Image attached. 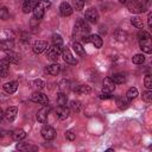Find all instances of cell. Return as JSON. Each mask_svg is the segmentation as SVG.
<instances>
[{
    "instance_id": "ab89813d",
    "label": "cell",
    "mask_w": 152,
    "mask_h": 152,
    "mask_svg": "<svg viewBox=\"0 0 152 152\" xmlns=\"http://www.w3.org/2000/svg\"><path fill=\"white\" fill-rule=\"evenodd\" d=\"M144 83H145V87L147 89H151L152 88V77L150 75H146L145 76V80H144Z\"/></svg>"
},
{
    "instance_id": "e575fe53",
    "label": "cell",
    "mask_w": 152,
    "mask_h": 152,
    "mask_svg": "<svg viewBox=\"0 0 152 152\" xmlns=\"http://www.w3.org/2000/svg\"><path fill=\"white\" fill-rule=\"evenodd\" d=\"M8 137H12L13 138V133L12 132H8V131H6L4 128H0V141H4Z\"/></svg>"
},
{
    "instance_id": "8fae6325",
    "label": "cell",
    "mask_w": 152,
    "mask_h": 152,
    "mask_svg": "<svg viewBox=\"0 0 152 152\" xmlns=\"http://www.w3.org/2000/svg\"><path fill=\"white\" fill-rule=\"evenodd\" d=\"M139 46L140 49L146 52V53H151L152 52V43H151V38H146V39H139Z\"/></svg>"
},
{
    "instance_id": "1f68e13d",
    "label": "cell",
    "mask_w": 152,
    "mask_h": 152,
    "mask_svg": "<svg viewBox=\"0 0 152 152\" xmlns=\"http://www.w3.org/2000/svg\"><path fill=\"white\" fill-rule=\"evenodd\" d=\"M8 17H10V13H8L7 7H6V6L0 5V19L6 20V19H8Z\"/></svg>"
},
{
    "instance_id": "d6a6232c",
    "label": "cell",
    "mask_w": 152,
    "mask_h": 152,
    "mask_svg": "<svg viewBox=\"0 0 152 152\" xmlns=\"http://www.w3.org/2000/svg\"><path fill=\"white\" fill-rule=\"evenodd\" d=\"M126 96H127L129 100L135 99V97L138 96V89H137V88H134V87L129 88V89L127 90V93H126Z\"/></svg>"
},
{
    "instance_id": "4fadbf2b",
    "label": "cell",
    "mask_w": 152,
    "mask_h": 152,
    "mask_svg": "<svg viewBox=\"0 0 152 152\" xmlns=\"http://www.w3.org/2000/svg\"><path fill=\"white\" fill-rule=\"evenodd\" d=\"M48 48V42L45 40H37L34 44H33V52L34 53H42L43 51H45V49Z\"/></svg>"
},
{
    "instance_id": "44dd1931",
    "label": "cell",
    "mask_w": 152,
    "mask_h": 152,
    "mask_svg": "<svg viewBox=\"0 0 152 152\" xmlns=\"http://www.w3.org/2000/svg\"><path fill=\"white\" fill-rule=\"evenodd\" d=\"M13 46H14V43H13L12 39H2V40H0V50H2L5 52L12 50Z\"/></svg>"
},
{
    "instance_id": "4316f807",
    "label": "cell",
    "mask_w": 152,
    "mask_h": 152,
    "mask_svg": "<svg viewBox=\"0 0 152 152\" xmlns=\"http://www.w3.org/2000/svg\"><path fill=\"white\" fill-rule=\"evenodd\" d=\"M25 137H26V132H25L24 129H17V131L13 133V139H14L15 141H20V140L25 139Z\"/></svg>"
},
{
    "instance_id": "9a60e30c",
    "label": "cell",
    "mask_w": 152,
    "mask_h": 152,
    "mask_svg": "<svg viewBox=\"0 0 152 152\" xmlns=\"http://www.w3.org/2000/svg\"><path fill=\"white\" fill-rule=\"evenodd\" d=\"M102 84H103V86H102V89H103V91H106V93H113L114 89H115L114 82L110 80V77H106V78L103 80V83H102Z\"/></svg>"
},
{
    "instance_id": "8d00e7d4",
    "label": "cell",
    "mask_w": 152,
    "mask_h": 152,
    "mask_svg": "<svg viewBox=\"0 0 152 152\" xmlns=\"http://www.w3.org/2000/svg\"><path fill=\"white\" fill-rule=\"evenodd\" d=\"M32 86L36 88V89H43L44 87H45V82L43 81V80H40V78H38V80H34L33 82H32Z\"/></svg>"
},
{
    "instance_id": "5bb4252c",
    "label": "cell",
    "mask_w": 152,
    "mask_h": 152,
    "mask_svg": "<svg viewBox=\"0 0 152 152\" xmlns=\"http://www.w3.org/2000/svg\"><path fill=\"white\" fill-rule=\"evenodd\" d=\"M48 114H49V108L46 106H44L40 110H38L37 113V120L40 122V124H45L46 120H48Z\"/></svg>"
},
{
    "instance_id": "277c9868",
    "label": "cell",
    "mask_w": 152,
    "mask_h": 152,
    "mask_svg": "<svg viewBox=\"0 0 152 152\" xmlns=\"http://www.w3.org/2000/svg\"><path fill=\"white\" fill-rule=\"evenodd\" d=\"M62 49L63 46H57V45H52L48 49V52H46V57L52 61V62H56L58 59V56L62 53Z\"/></svg>"
},
{
    "instance_id": "52a82bcc",
    "label": "cell",
    "mask_w": 152,
    "mask_h": 152,
    "mask_svg": "<svg viewBox=\"0 0 152 152\" xmlns=\"http://www.w3.org/2000/svg\"><path fill=\"white\" fill-rule=\"evenodd\" d=\"M84 18H86V21H89V23H97L99 20V12L95 10V8H89L86 11V14H84Z\"/></svg>"
},
{
    "instance_id": "cb8c5ba5",
    "label": "cell",
    "mask_w": 152,
    "mask_h": 152,
    "mask_svg": "<svg viewBox=\"0 0 152 152\" xmlns=\"http://www.w3.org/2000/svg\"><path fill=\"white\" fill-rule=\"evenodd\" d=\"M46 71H48V74H50L52 76H56L61 71V65L57 64V63H52L51 65H48L46 66Z\"/></svg>"
},
{
    "instance_id": "f6af8a7d",
    "label": "cell",
    "mask_w": 152,
    "mask_h": 152,
    "mask_svg": "<svg viewBox=\"0 0 152 152\" xmlns=\"http://www.w3.org/2000/svg\"><path fill=\"white\" fill-rule=\"evenodd\" d=\"M100 99H112V93L102 91V93L100 94Z\"/></svg>"
},
{
    "instance_id": "7c38bea8",
    "label": "cell",
    "mask_w": 152,
    "mask_h": 152,
    "mask_svg": "<svg viewBox=\"0 0 152 152\" xmlns=\"http://www.w3.org/2000/svg\"><path fill=\"white\" fill-rule=\"evenodd\" d=\"M38 0H24L23 4V12L24 13H30L34 10V7L37 6Z\"/></svg>"
},
{
    "instance_id": "2e32d148",
    "label": "cell",
    "mask_w": 152,
    "mask_h": 152,
    "mask_svg": "<svg viewBox=\"0 0 152 152\" xmlns=\"http://www.w3.org/2000/svg\"><path fill=\"white\" fill-rule=\"evenodd\" d=\"M17 113H18V108H17V107H8V108L6 109V112H5V118H6V120L10 121V122H12V121L15 119Z\"/></svg>"
},
{
    "instance_id": "681fc988",
    "label": "cell",
    "mask_w": 152,
    "mask_h": 152,
    "mask_svg": "<svg viewBox=\"0 0 152 152\" xmlns=\"http://www.w3.org/2000/svg\"><path fill=\"white\" fill-rule=\"evenodd\" d=\"M119 1H120V2H122V4H124V2H127V1H128V0H119Z\"/></svg>"
},
{
    "instance_id": "bcb514c9",
    "label": "cell",
    "mask_w": 152,
    "mask_h": 152,
    "mask_svg": "<svg viewBox=\"0 0 152 152\" xmlns=\"http://www.w3.org/2000/svg\"><path fill=\"white\" fill-rule=\"evenodd\" d=\"M147 24H148L150 27L152 26V13H151V12H150L148 15H147Z\"/></svg>"
},
{
    "instance_id": "9c48e42d",
    "label": "cell",
    "mask_w": 152,
    "mask_h": 152,
    "mask_svg": "<svg viewBox=\"0 0 152 152\" xmlns=\"http://www.w3.org/2000/svg\"><path fill=\"white\" fill-rule=\"evenodd\" d=\"M56 115L59 120H65L69 118L70 115V110L66 106H58L57 109H56Z\"/></svg>"
},
{
    "instance_id": "3957f363",
    "label": "cell",
    "mask_w": 152,
    "mask_h": 152,
    "mask_svg": "<svg viewBox=\"0 0 152 152\" xmlns=\"http://www.w3.org/2000/svg\"><path fill=\"white\" fill-rule=\"evenodd\" d=\"M82 42L83 43H90L93 44L95 48H101L102 46V38L99 34H89V36H84L82 37Z\"/></svg>"
},
{
    "instance_id": "c3c4849f",
    "label": "cell",
    "mask_w": 152,
    "mask_h": 152,
    "mask_svg": "<svg viewBox=\"0 0 152 152\" xmlns=\"http://www.w3.org/2000/svg\"><path fill=\"white\" fill-rule=\"evenodd\" d=\"M4 116H5V113H4V112H2V109L0 108V121L2 120V118H4Z\"/></svg>"
},
{
    "instance_id": "e0dca14e",
    "label": "cell",
    "mask_w": 152,
    "mask_h": 152,
    "mask_svg": "<svg viewBox=\"0 0 152 152\" xmlns=\"http://www.w3.org/2000/svg\"><path fill=\"white\" fill-rule=\"evenodd\" d=\"M59 12L63 17H69L72 14V7L68 2H62L59 6Z\"/></svg>"
},
{
    "instance_id": "603a6c76",
    "label": "cell",
    "mask_w": 152,
    "mask_h": 152,
    "mask_svg": "<svg viewBox=\"0 0 152 152\" xmlns=\"http://www.w3.org/2000/svg\"><path fill=\"white\" fill-rule=\"evenodd\" d=\"M116 106L120 109H126L129 106V99L127 96H120L116 99Z\"/></svg>"
},
{
    "instance_id": "ee69618b",
    "label": "cell",
    "mask_w": 152,
    "mask_h": 152,
    "mask_svg": "<svg viewBox=\"0 0 152 152\" xmlns=\"http://www.w3.org/2000/svg\"><path fill=\"white\" fill-rule=\"evenodd\" d=\"M38 4H39V5H42L45 10H46V8H49V7L51 6V2H50L49 0H39V1H38Z\"/></svg>"
},
{
    "instance_id": "ac0fdd59",
    "label": "cell",
    "mask_w": 152,
    "mask_h": 152,
    "mask_svg": "<svg viewBox=\"0 0 152 152\" xmlns=\"http://www.w3.org/2000/svg\"><path fill=\"white\" fill-rule=\"evenodd\" d=\"M72 90L77 94H89L91 91V88L86 84H76V86H72Z\"/></svg>"
},
{
    "instance_id": "484cf974",
    "label": "cell",
    "mask_w": 152,
    "mask_h": 152,
    "mask_svg": "<svg viewBox=\"0 0 152 152\" xmlns=\"http://www.w3.org/2000/svg\"><path fill=\"white\" fill-rule=\"evenodd\" d=\"M110 80L114 82V84H121V83H124V82H125V80H126V78H125V75H124V74L118 72V74L112 75Z\"/></svg>"
},
{
    "instance_id": "d4e9b609",
    "label": "cell",
    "mask_w": 152,
    "mask_h": 152,
    "mask_svg": "<svg viewBox=\"0 0 152 152\" xmlns=\"http://www.w3.org/2000/svg\"><path fill=\"white\" fill-rule=\"evenodd\" d=\"M72 48H74V51H75L78 56H86V51H84V49H83V46H82L81 43L74 42V43H72Z\"/></svg>"
},
{
    "instance_id": "7bdbcfd3",
    "label": "cell",
    "mask_w": 152,
    "mask_h": 152,
    "mask_svg": "<svg viewBox=\"0 0 152 152\" xmlns=\"http://www.w3.org/2000/svg\"><path fill=\"white\" fill-rule=\"evenodd\" d=\"M138 37H139V39H146V38H151V34L147 32V31H140L139 32V34H138Z\"/></svg>"
},
{
    "instance_id": "ba28073f",
    "label": "cell",
    "mask_w": 152,
    "mask_h": 152,
    "mask_svg": "<svg viewBox=\"0 0 152 152\" xmlns=\"http://www.w3.org/2000/svg\"><path fill=\"white\" fill-rule=\"evenodd\" d=\"M62 57H63V59H64L66 63H69V64L75 65V64L77 63V61L75 59V57L72 56L71 51H70L68 48H63V49H62Z\"/></svg>"
},
{
    "instance_id": "d6986e66",
    "label": "cell",
    "mask_w": 152,
    "mask_h": 152,
    "mask_svg": "<svg viewBox=\"0 0 152 152\" xmlns=\"http://www.w3.org/2000/svg\"><path fill=\"white\" fill-rule=\"evenodd\" d=\"M17 89H18V82H15V81H10V82L4 84V90L6 93H8V94L15 93Z\"/></svg>"
},
{
    "instance_id": "74e56055",
    "label": "cell",
    "mask_w": 152,
    "mask_h": 152,
    "mask_svg": "<svg viewBox=\"0 0 152 152\" xmlns=\"http://www.w3.org/2000/svg\"><path fill=\"white\" fill-rule=\"evenodd\" d=\"M70 108H71L74 112L78 113V112L81 110V102H80V101H71V102H70Z\"/></svg>"
},
{
    "instance_id": "5b68a950",
    "label": "cell",
    "mask_w": 152,
    "mask_h": 152,
    "mask_svg": "<svg viewBox=\"0 0 152 152\" xmlns=\"http://www.w3.org/2000/svg\"><path fill=\"white\" fill-rule=\"evenodd\" d=\"M30 100L32 102H36V103H39V104H43V106H48L49 104V99L44 93L36 91L30 96Z\"/></svg>"
},
{
    "instance_id": "6da1fadb",
    "label": "cell",
    "mask_w": 152,
    "mask_h": 152,
    "mask_svg": "<svg viewBox=\"0 0 152 152\" xmlns=\"http://www.w3.org/2000/svg\"><path fill=\"white\" fill-rule=\"evenodd\" d=\"M89 31H90V26L88 25V23L84 19H80L76 21V24L74 26L72 36H74V38H82L87 33H89Z\"/></svg>"
},
{
    "instance_id": "f1b7e54d",
    "label": "cell",
    "mask_w": 152,
    "mask_h": 152,
    "mask_svg": "<svg viewBox=\"0 0 152 152\" xmlns=\"http://www.w3.org/2000/svg\"><path fill=\"white\" fill-rule=\"evenodd\" d=\"M68 97L64 93H58L57 94V104L58 106H66Z\"/></svg>"
},
{
    "instance_id": "8992f818",
    "label": "cell",
    "mask_w": 152,
    "mask_h": 152,
    "mask_svg": "<svg viewBox=\"0 0 152 152\" xmlns=\"http://www.w3.org/2000/svg\"><path fill=\"white\" fill-rule=\"evenodd\" d=\"M40 133H42V137H43L45 140H52V139L56 137V131H55V128H52V127L49 126V125H45V126L42 128Z\"/></svg>"
},
{
    "instance_id": "f546056e",
    "label": "cell",
    "mask_w": 152,
    "mask_h": 152,
    "mask_svg": "<svg viewBox=\"0 0 152 152\" xmlns=\"http://www.w3.org/2000/svg\"><path fill=\"white\" fill-rule=\"evenodd\" d=\"M52 44L57 46H63V38L61 37V34L58 33L52 34Z\"/></svg>"
},
{
    "instance_id": "7dc6e473",
    "label": "cell",
    "mask_w": 152,
    "mask_h": 152,
    "mask_svg": "<svg viewBox=\"0 0 152 152\" xmlns=\"http://www.w3.org/2000/svg\"><path fill=\"white\" fill-rule=\"evenodd\" d=\"M139 1H141V2H142V5H144V6H146V7L150 5V0H139Z\"/></svg>"
},
{
    "instance_id": "7a4b0ae2",
    "label": "cell",
    "mask_w": 152,
    "mask_h": 152,
    "mask_svg": "<svg viewBox=\"0 0 152 152\" xmlns=\"http://www.w3.org/2000/svg\"><path fill=\"white\" fill-rule=\"evenodd\" d=\"M127 8L129 12L135 13V14H139V13L146 11V6H144L142 2L139 0H128L127 1Z\"/></svg>"
},
{
    "instance_id": "30bf717a",
    "label": "cell",
    "mask_w": 152,
    "mask_h": 152,
    "mask_svg": "<svg viewBox=\"0 0 152 152\" xmlns=\"http://www.w3.org/2000/svg\"><path fill=\"white\" fill-rule=\"evenodd\" d=\"M10 72V62L7 58L0 61V77H7Z\"/></svg>"
},
{
    "instance_id": "60d3db41",
    "label": "cell",
    "mask_w": 152,
    "mask_h": 152,
    "mask_svg": "<svg viewBox=\"0 0 152 152\" xmlns=\"http://www.w3.org/2000/svg\"><path fill=\"white\" fill-rule=\"evenodd\" d=\"M15 147H17L18 150H20V151H26V150L30 148V145H28L27 142H19V144H17Z\"/></svg>"
},
{
    "instance_id": "f35d334b",
    "label": "cell",
    "mask_w": 152,
    "mask_h": 152,
    "mask_svg": "<svg viewBox=\"0 0 152 152\" xmlns=\"http://www.w3.org/2000/svg\"><path fill=\"white\" fill-rule=\"evenodd\" d=\"M69 88H70V82H69V81L63 80V81L59 82V89H61V90H66V89H69Z\"/></svg>"
},
{
    "instance_id": "ffe728a7",
    "label": "cell",
    "mask_w": 152,
    "mask_h": 152,
    "mask_svg": "<svg viewBox=\"0 0 152 152\" xmlns=\"http://www.w3.org/2000/svg\"><path fill=\"white\" fill-rule=\"evenodd\" d=\"M44 13H45V8L42 5L37 4V6L33 10V18L37 19V20H42L43 17H44Z\"/></svg>"
},
{
    "instance_id": "83f0119b",
    "label": "cell",
    "mask_w": 152,
    "mask_h": 152,
    "mask_svg": "<svg viewBox=\"0 0 152 152\" xmlns=\"http://www.w3.org/2000/svg\"><path fill=\"white\" fill-rule=\"evenodd\" d=\"M131 23H132V24H133V26H135L137 28H144V23H142V19H141L140 17H138V15L133 17V18L131 19Z\"/></svg>"
},
{
    "instance_id": "7402d4cb",
    "label": "cell",
    "mask_w": 152,
    "mask_h": 152,
    "mask_svg": "<svg viewBox=\"0 0 152 152\" xmlns=\"http://www.w3.org/2000/svg\"><path fill=\"white\" fill-rule=\"evenodd\" d=\"M6 58L8 59V62H10V63L18 64V63L20 62V56H19L17 52H13L12 50L6 51Z\"/></svg>"
},
{
    "instance_id": "d590c367",
    "label": "cell",
    "mask_w": 152,
    "mask_h": 152,
    "mask_svg": "<svg viewBox=\"0 0 152 152\" xmlns=\"http://www.w3.org/2000/svg\"><path fill=\"white\" fill-rule=\"evenodd\" d=\"M142 100H144L146 103H151V102H152V91H151L150 89L142 93Z\"/></svg>"
},
{
    "instance_id": "836d02e7",
    "label": "cell",
    "mask_w": 152,
    "mask_h": 152,
    "mask_svg": "<svg viewBox=\"0 0 152 152\" xmlns=\"http://www.w3.org/2000/svg\"><path fill=\"white\" fill-rule=\"evenodd\" d=\"M84 0H72V6L76 11H82L84 6Z\"/></svg>"
},
{
    "instance_id": "b9f144b4",
    "label": "cell",
    "mask_w": 152,
    "mask_h": 152,
    "mask_svg": "<svg viewBox=\"0 0 152 152\" xmlns=\"http://www.w3.org/2000/svg\"><path fill=\"white\" fill-rule=\"evenodd\" d=\"M65 138H66L68 140H70V141H74L75 138H76V134H75L72 131H66V132H65Z\"/></svg>"
},
{
    "instance_id": "4dcf8cb0",
    "label": "cell",
    "mask_w": 152,
    "mask_h": 152,
    "mask_svg": "<svg viewBox=\"0 0 152 152\" xmlns=\"http://www.w3.org/2000/svg\"><path fill=\"white\" fill-rule=\"evenodd\" d=\"M132 62L134 64H142L145 62V56L142 53H137L132 57Z\"/></svg>"
}]
</instances>
